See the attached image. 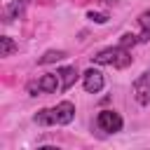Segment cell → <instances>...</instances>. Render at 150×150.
<instances>
[{"instance_id": "obj_1", "label": "cell", "mask_w": 150, "mask_h": 150, "mask_svg": "<svg viewBox=\"0 0 150 150\" xmlns=\"http://www.w3.org/2000/svg\"><path fill=\"white\" fill-rule=\"evenodd\" d=\"M73 117H75V105H73L70 101H61V103H56L54 108L40 110L33 120H35V124H42V127H54V124L63 127V124H70Z\"/></svg>"}, {"instance_id": "obj_2", "label": "cell", "mask_w": 150, "mask_h": 150, "mask_svg": "<svg viewBox=\"0 0 150 150\" xmlns=\"http://www.w3.org/2000/svg\"><path fill=\"white\" fill-rule=\"evenodd\" d=\"M94 63L98 66H115V68H127L131 63V52L122 45H115V47H108V49H101L96 56H91Z\"/></svg>"}, {"instance_id": "obj_3", "label": "cell", "mask_w": 150, "mask_h": 150, "mask_svg": "<svg viewBox=\"0 0 150 150\" xmlns=\"http://www.w3.org/2000/svg\"><path fill=\"white\" fill-rule=\"evenodd\" d=\"M28 94L30 96H38V94H56V91H66L63 89V80H61V75H59V70L56 73H47V75H42L40 80H33V82H28Z\"/></svg>"}, {"instance_id": "obj_4", "label": "cell", "mask_w": 150, "mask_h": 150, "mask_svg": "<svg viewBox=\"0 0 150 150\" xmlns=\"http://www.w3.org/2000/svg\"><path fill=\"white\" fill-rule=\"evenodd\" d=\"M96 127H98L101 131H105V134H117V131H122L124 120H122V115L115 112V110H101V112L96 115Z\"/></svg>"}, {"instance_id": "obj_5", "label": "cell", "mask_w": 150, "mask_h": 150, "mask_svg": "<svg viewBox=\"0 0 150 150\" xmlns=\"http://www.w3.org/2000/svg\"><path fill=\"white\" fill-rule=\"evenodd\" d=\"M131 94H134V98L141 105H148L150 103V70H145L143 75L136 77V82L131 87Z\"/></svg>"}, {"instance_id": "obj_6", "label": "cell", "mask_w": 150, "mask_h": 150, "mask_svg": "<svg viewBox=\"0 0 150 150\" xmlns=\"http://www.w3.org/2000/svg\"><path fill=\"white\" fill-rule=\"evenodd\" d=\"M82 87H84L89 94H98V91L105 87V77H103V73L96 70V68L84 70V73H82Z\"/></svg>"}, {"instance_id": "obj_7", "label": "cell", "mask_w": 150, "mask_h": 150, "mask_svg": "<svg viewBox=\"0 0 150 150\" xmlns=\"http://www.w3.org/2000/svg\"><path fill=\"white\" fill-rule=\"evenodd\" d=\"M23 9H26V0H14V2H9V5L5 7V12H2V21H5V23H12L14 19H19V16L23 14Z\"/></svg>"}, {"instance_id": "obj_8", "label": "cell", "mask_w": 150, "mask_h": 150, "mask_svg": "<svg viewBox=\"0 0 150 150\" xmlns=\"http://www.w3.org/2000/svg\"><path fill=\"white\" fill-rule=\"evenodd\" d=\"M59 75H61V80H63V89H70V87L75 84V80L80 77V73H77V68H75V66L59 68Z\"/></svg>"}, {"instance_id": "obj_9", "label": "cell", "mask_w": 150, "mask_h": 150, "mask_svg": "<svg viewBox=\"0 0 150 150\" xmlns=\"http://www.w3.org/2000/svg\"><path fill=\"white\" fill-rule=\"evenodd\" d=\"M138 26H141V42L150 40V9H145L141 16H138Z\"/></svg>"}, {"instance_id": "obj_10", "label": "cell", "mask_w": 150, "mask_h": 150, "mask_svg": "<svg viewBox=\"0 0 150 150\" xmlns=\"http://www.w3.org/2000/svg\"><path fill=\"white\" fill-rule=\"evenodd\" d=\"M14 52H16V42H14L9 35H2V38H0V56L7 59V56H12Z\"/></svg>"}, {"instance_id": "obj_11", "label": "cell", "mask_w": 150, "mask_h": 150, "mask_svg": "<svg viewBox=\"0 0 150 150\" xmlns=\"http://www.w3.org/2000/svg\"><path fill=\"white\" fill-rule=\"evenodd\" d=\"M61 59H66V52H63V49H49V52H45V54L38 59V63L45 66V63H54V61H61Z\"/></svg>"}, {"instance_id": "obj_12", "label": "cell", "mask_w": 150, "mask_h": 150, "mask_svg": "<svg viewBox=\"0 0 150 150\" xmlns=\"http://www.w3.org/2000/svg\"><path fill=\"white\" fill-rule=\"evenodd\" d=\"M136 42H141V38H138V35H134V33H124V35H122V40H120V45H122V47H127V49H129V47H134Z\"/></svg>"}, {"instance_id": "obj_13", "label": "cell", "mask_w": 150, "mask_h": 150, "mask_svg": "<svg viewBox=\"0 0 150 150\" xmlns=\"http://www.w3.org/2000/svg\"><path fill=\"white\" fill-rule=\"evenodd\" d=\"M89 19H91V21H96V23H105V19H108V16H105V14H101V12H89Z\"/></svg>"}]
</instances>
